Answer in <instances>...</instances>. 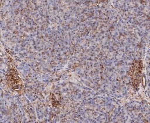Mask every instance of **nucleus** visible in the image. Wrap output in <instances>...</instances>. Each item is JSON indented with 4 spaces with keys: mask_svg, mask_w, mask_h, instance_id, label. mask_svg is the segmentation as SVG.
<instances>
[{
    "mask_svg": "<svg viewBox=\"0 0 150 123\" xmlns=\"http://www.w3.org/2000/svg\"><path fill=\"white\" fill-rule=\"evenodd\" d=\"M142 68V66L141 61H134L133 65L130 71V74L132 83L135 87H137L140 82Z\"/></svg>",
    "mask_w": 150,
    "mask_h": 123,
    "instance_id": "obj_1",
    "label": "nucleus"
},
{
    "mask_svg": "<svg viewBox=\"0 0 150 123\" xmlns=\"http://www.w3.org/2000/svg\"><path fill=\"white\" fill-rule=\"evenodd\" d=\"M7 82L11 87L14 89H18L21 87V80L19 77L16 75V71L13 70L10 71V75L7 77Z\"/></svg>",
    "mask_w": 150,
    "mask_h": 123,
    "instance_id": "obj_2",
    "label": "nucleus"
}]
</instances>
